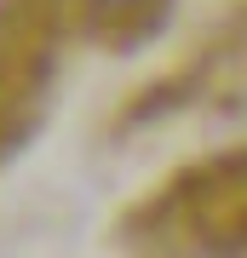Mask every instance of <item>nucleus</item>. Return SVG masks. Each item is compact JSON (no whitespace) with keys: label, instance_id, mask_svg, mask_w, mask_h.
Instances as JSON below:
<instances>
[{"label":"nucleus","instance_id":"1","mask_svg":"<svg viewBox=\"0 0 247 258\" xmlns=\"http://www.w3.org/2000/svg\"><path fill=\"white\" fill-rule=\"evenodd\" d=\"M195 258H236V252H195Z\"/></svg>","mask_w":247,"mask_h":258}]
</instances>
